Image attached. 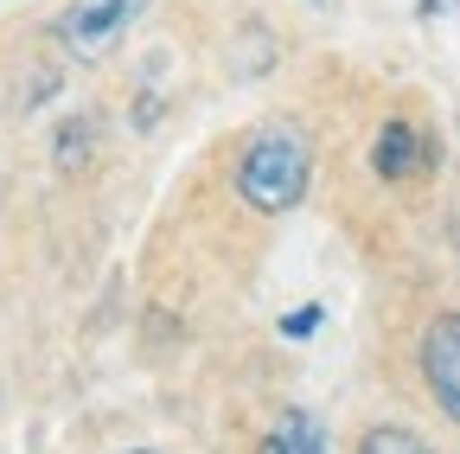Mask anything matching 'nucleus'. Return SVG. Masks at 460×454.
Wrapping results in <instances>:
<instances>
[{
	"instance_id": "f257e3e1",
	"label": "nucleus",
	"mask_w": 460,
	"mask_h": 454,
	"mask_svg": "<svg viewBox=\"0 0 460 454\" xmlns=\"http://www.w3.org/2000/svg\"><path fill=\"white\" fill-rule=\"evenodd\" d=\"M230 180H237V199H243L250 211H262V218L295 211V205L307 199V180H314V141H307V129H295V122H262V129L243 141L237 166H230Z\"/></svg>"
},
{
	"instance_id": "f03ea898",
	"label": "nucleus",
	"mask_w": 460,
	"mask_h": 454,
	"mask_svg": "<svg viewBox=\"0 0 460 454\" xmlns=\"http://www.w3.org/2000/svg\"><path fill=\"white\" fill-rule=\"evenodd\" d=\"M141 13H147V0H71L58 13V45L71 58H109Z\"/></svg>"
},
{
	"instance_id": "7ed1b4c3",
	"label": "nucleus",
	"mask_w": 460,
	"mask_h": 454,
	"mask_svg": "<svg viewBox=\"0 0 460 454\" xmlns=\"http://www.w3.org/2000/svg\"><path fill=\"white\" fill-rule=\"evenodd\" d=\"M422 378H429V396L441 404V416L460 429V314L429 320V333H422Z\"/></svg>"
},
{
	"instance_id": "20e7f679",
	"label": "nucleus",
	"mask_w": 460,
	"mask_h": 454,
	"mask_svg": "<svg viewBox=\"0 0 460 454\" xmlns=\"http://www.w3.org/2000/svg\"><path fill=\"white\" fill-rule=\"evenodd\" d=\"M422 160H429V141H422V129H416V122L390 116V122L371 135V174H377V180H390V186L416 180V174H422Z\"/></svg>"
},
{
	"instance_id": "39448f33",
	"label": "nucleus",
	"mask_w": 460,
	"mask_h": 454,
	"mask_svg": "<svg viewBox=\"0 0 460 454\" xmlns=\"http://www.w3.org/2000/svg\"><path fill=\"white\" fill-rule=\"evenodd\" d=\"M262 454H332V448H326V429L314 410H281L262 435Z\"/></svg>"
},
{
	"instance_id": "423d86ee",
	"label": "nucleus",
	"mask_w": 460,
	"mask_h": 454,
	"mask_svg": "<svg viewBox=\"0 0 460 454\" xmlns=\"http://www.w3.org/2000/svg\"><path fill=\"white\" fill-rule=\"evenodd\" d=\"M358 454H435V448H429L416 429H371Z\"/></svg>"
},
{
	"instance_id": "0eeeda50",
	"label": "nucleus",
	"mask_w": 460,
	"mask_h": 454,
	"mask_svg": "<svg viewBox=\"0 0 460 454\" xmlns=\"http://www.w3.org/2000/svg\"><path fill=\"white\" fill-rule=\"evenodd\" d=\"M320 320H326V307H320V301L288 307V314H281V339H314V333H320Z\"/></svg>"
},
{
	"instance_id": "6e6552de",
	"label": "nucleus",
	"mask_w": 460,
	"mask_h": 454,
	"mask_svg": "<svg viewBox=\"0 0 460 454\" xmlns=\"http://www.w3.org/2000/svg\"><path fill=\"white\" fill-rule=\"evenodd\" d=\"M441 7H454V0H422V13H441Z\"/></svg>"
},
{
	"instance_id": "1a4fd4ad",
	"label": "nucleus",
	"mask_w": 460,
	"mask_h": 454,
	"mask_svg": "<svg viewBox=\"0 0 460 454\" xmlns=\"http://www.w3.org/2000/svg\"><path fill=\"white\" fill-rule=\"evenodd\" d=\"M128 454H154V448H128Z\"/></svg>"
}]
</instances>
